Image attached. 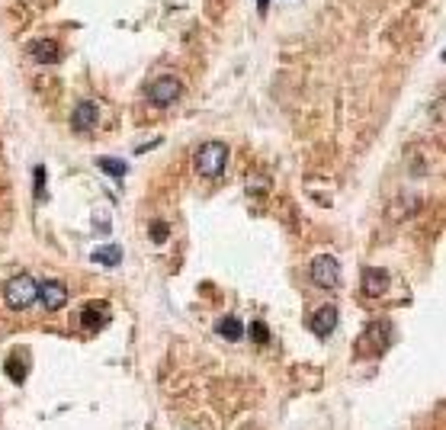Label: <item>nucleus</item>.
I'll use <instances>...</instances> for the list:
<instances>
[{"instance_id":"nucleus-1","label":"nucleus","mask_w":446,"mask_h":430,"mask_svg":"<svg viewBox=\"0 0 446 430\" xmlns=\"http://www.w3.org/2000/svg\"><path fill=\"white\" fill-rule=\"evenodd\" d=\"M196 174L206 177V180H216L225 174V164H228V145L225 141H206V145L196 148Z\"/></svg>"},{"instance_id":"nucleus-2","label":"nucleus","mask_w":446,"mask_h":430,"mask_svg":"<svg viewBox=\"0 0 446 430\" xmlns=\"http://www.w3.org/2000/svg\"><path fill=\"white\" fill-rule=\"evenodd\" d=\"M35 298H39V283H35L29 273H20V277H13L7 286H4V302H7L13 312L29 308Z\"/></svg>"},{"instance_id":"nucleus-3","label":"nucleus","mask_w":446,"mask_h":430,"mask_svg":"<svg viewBox=\"0 0 446 430\" xmlns=\"http://www.w3.org/2000/svg\"><path fill=\"white\" fill-rule=\"evenodd\" d=\"M308 277H312V283L318 286V289H334V286L341 283V264H337L331 254H321L312 260Z\"/></svg>"},{"instance_id":"nucleus-4","label":"nucleus","mask_w":446,"mask_h":430,"mask_svg":"<svg viewBox=\"0 0 446 430\" xmlns=\"http://www.w3.org/2000/svg\"><path fill=\"white\" fill-rule=\"evenodd\" d=\"M180 93H183V87H180V81L177 77H158V81L148 87V100H151L154 106H170V103H177L180 100Z\"/></svg>"},{"instance_id":"nucleus-5","label":"nucleus","mask_w":446,"mask_h":430,"mask_svg":"<svg viewBox=\"0 0 446 430\" xmlns=\"http://www.w3.org/2000/svg\"><path fill=\"white\" fill-rule=\"evenodd\" d=\"M35 302H42L45 312H58V308L68 306V286L58 283V279H49V283L39 286V298Z\"/></svg>"},{"instance_id":"nucleus-6","label":"nucleus","mask_w":446,"mask_h":430,"mask_svg":"<svg viewBox=\"0 0 446 430\" xmlns=\"http://www.w3.org/2000/svg\"><path fill=\"white\" fill-rule=\"evenodd\" d=\"M97 119H100V106L90 103V100H81V103L74 106V112H71L74 132H90L93 125H97Z\"/></svg>"},{"instance_id":"nucleus-7","label":"nucleus","mask_w":446,"mask_h":430,"mask_svg":"<svg viewBox=\"0 0 446 430\" xmlns=\"http://www.w3.org/2000/svg\"><path fill=\"white\" fill-rule=\"evenodd\" d=\"M308 327H312V334H318V337H328V334L337 327V308L334 306L318 308V312H315V318L308 321Z\"/></svg>"},{"instance_id":"nucleus-8","label":"nucleus","mask_w":446,"mask_h":430,"mask_svg":"<svg viewBox=\"0 0 446 430\" xmlns=\"http://www.w3.org/2000/svg\"><path fill=\"white\" fill-rule=\"evenodd\" d=\"M385 286H389V277H385L382 270H376V267H366V270H363V292H366V296H382L385 292Z\"/></svg>"},{"instance_id":"nucleus-9","label":"nucleus","mask_w":446,"mask_h":430,"mask_svg":"<svg viewBox=\"0 0 446 430\" xmlns=\"http://www.w3.org/2000/svg\"><path fill=\"white\" fill-rule=\"evenodd\" d=\"M29 52H33V58L35 62H42V64H55L58 58V42H52V39H39V42H33V45H29Z\"/></svg>"},{"instance_id":"nucleus-10","label":"nucleus","mask_w":446,"mask_h":430,"mask_svg":"<svg viewBox=\"0 0 446 430\" xmlns=\"http://www.w3.org/2000/svg\"><path fill=\"white\" fill-rule=\"evenodd\" d=\"M81 318H84V327H103L106 325V318H110V308L106 306H100V302H90V306L81 312Z\"/></svg>"},{"instance_id":"nucleus-11","label":"nucleus","mask_w":446,"mask_h":430,"mask_svg":"<svg viewBox=\"0 0 446 430\" xmlns=\"http://www.w3.org/2000/svg\"><path fill=\"white\" fill-rule=\"evenodd\" d=\"M216 331L222 334V337H228V340H241V337H245V325H241V321H237V318H231V315H225V318H218Z\"/></svg>"},{"instance_id":"nucleus-12","label":"nucleus","mask_w":446,"mask_h":430,"mask_svg":"<svg viewBox=\"0 0 446 430\" xmlns=\"http://www.w3.org/2000/svg\"><path fill=\"white\" fill-rule=\"evenodd\" d=\"M93 260L103 267H119V260H122V250L116 248V244H110V248H100L97 254H93Z\"/></svg>"},{"instance_id":"nucleus-13","label":"nucleus","mask_w":446,"mask_h":430,"mask_svg":"<svg viewBox=\"0 0 446 430\" xmlns=\"http://www.w3.org/2000/svg\"><path fill=\"white\" fill-rule=\"evenodd\" d=\"M97 164H100V170H106L110 177H126V174H129V164H126V161H116V158H100Z\"/></svg>"},{"instance_id":"nucleus-14","label":"nucleus","mask_w":446,"mask_h":430,"mask_svg":"<svg viewBox=\"0 0 446 430\" xmlns=\"http://www.w3.org/2000/svg\"><path fill=\"white\" fill-rule=\"evenodd\" d=\"M251 337H257L260 344H266V340H270V331H266L260 321H254V325H251Z\"/></svg>"},{"instance_id":"nucleus-15","label":"nucleus","mask_w":446,"mask_h":430,"mask_svg":"<svg viewBox=\"0 0 446 430\" xmlns=\"http://www.w3.org/2000/svg\"><path fill=\"white\" fill-rule=\"evenodd\" d=\"M42 193H45V170L42 167H35V196L42 199Z\"/></svg>"},{"instance_id":"nucleus-16","label":"nucleus","mask_w":446,"mask_h":430,"mask_svg":"<svg viewBox=\"0 0 446 430\" xmlns=\"http://www.w3.org/2000/svg\"><path fill=\"white\" fill-rule=\"evenodd\" d=\"M151 231H154V241H158V244H160V241H168V225H164V222H158Z\"/></svg>"},{"instance_id":"nucleus-17","label":"nucleus","mask_w":446,"mask_h":430,"mask_svg":"<svg viewBox=\"0 0 446 430\" xmlns=\"http://www.w3.org/2000/svg\"><path fill=\"white\" fill-rule=\"evenodd\" d=\"M257 7H260V13H266V7H270V0H257Z\"/></svg>"}]
</instances>
